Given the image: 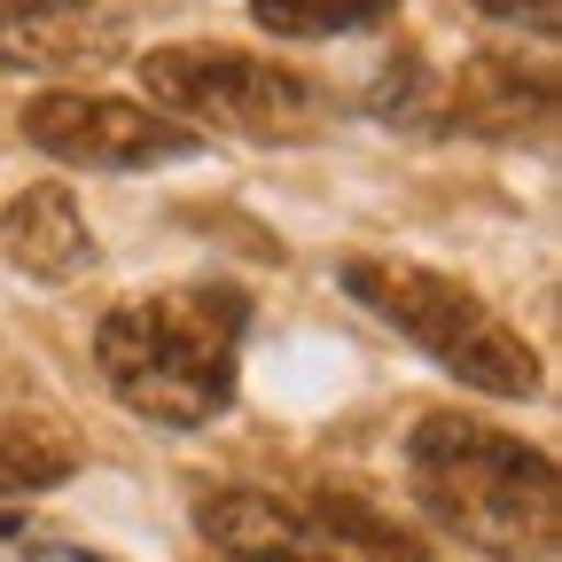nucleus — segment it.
<instances>
[{
    "mask_svg": "<svg viewBox=\"0 0 562 562\" xmlns=\"http://www.w3.org/2000/svg\"><path fill=\"white\" fill-rule=\"evenodd\" d=\"M250 297L195 281V290H157L110 305L94 328V360L110 391L165 430H203L235 406V344H243Z\"/></svg>",
    "mask_w": 562,
    "mask_h": 562,
    "instance_id": "2",
    "label": "nucleus"
},
{
    "mask_svg": "<svg viewBox=\"0 0 562 562\" xmlns=\"http://www.w3.org/2000/svg\"><path fill=\"white\" fill-rule=\"evenodd\" d=\"M398 0H258V24L281 40H336V32H368L391 24Z\"/></svg>",
    "mask_w": 562,
    "mask_h": 562,
    "instance_id": "10",
    "label": "nucleus"
},
{
    "mask_svg": "<svg viewBox=\"0 0 562 562\" xmlns=\"http://www.w3.org/2000/svg\"><path fill=\"white\" fill-rule=\"evenodd\" d=\"M24 140L63 165H87V172H140V165H180L203 149V133H188L180 117L149 110V102H125V94H87V87H63V94H32L24 102Z\"/></svg>",
    "mask_w": 562,
    "mask_h": 562,
    "instance_id": "5",
    "label": "nucleus"
},
{
    "mask_svg": "<svg viewBox=\"0 0 562 562\" xmlns=\"http://www.w3.org/2000/svg\"><path fill=\"white\" fill-rule=\"evenodd\" d=\"M32 562H102V554H79V547H47V539H16Z\"/></svg>",
    "mask_w": 562,
    "mask_h": 562,
    "instance_id": "14",
    "label": "nucleus"
},
{
    "mask_svg": "<svg viewBox=\"0 0 562 562\" xmlns=\"http://www.w3.org/2000/svg\"><path fill=\"white\" fill-rule=\"evenodd\" d=\"M79 469V438L47 414H0V501L16 492H55Z\"/></svg>",
    "mask_w": 562,
    "mask_h": 562,
    "instance_id": "8",
    "label": "nucleus"
},
{
    "mask_svg": "<svg viewBox=\"0 0 562 562\" xmlns=\"http://www.w3.org/2000/svg\"><path fill=\"white\" fill-rule=\"evenodd\" d=\"M220 562H336L321 539H281V547H243V554H220Z\"/></svg>",
    "mask_w": 562,
    "mask_h": 562,
    "instance_id": "11",
    "label": "nucleus"
},
{
    "mask_svg": "<svg viewBox=\"0 0 562 562\" xmlns=\"http://www.w3.org/2000/svg\"><path fill=\"white\" fill-rule=\"evenodd\" d=\"M0 258L24 266L32 281H70L94 266V243H87V220L70 188H24L0 203Z\"/></svg>",
    "mask_w": 562,
    "mask_h": 562,
    "instance_id": "7",
    "label": "nucleus"
},
{
    "mask_svg": "<svg viewBox=\"0 0 562 562\" xmlns=\"http://www.w3.org/2000/svg\"><path fill=\"white\" fill-rule=\"evenodd\" d=\"M547 117H554V70L524 55H469L438 87V125L453 133L524 140V133H547Z\"/></svg>",
    "mask_w": 562,
    "mask_h": 562,
    "instance_id": "6",
    "label": "nucleus"
},
{
    "mask_svg": "<svg viewBox=\"0 0 562 562\" xmlns=\"http://www.w3.org/2000/svg\"><path fill=\"white\" fill-rule=\"evenodd\" d=\"M336 281L375 321H391L406 344H422L446 375H461L469 391H492V398L539 391V351L492 313L476 290H461L453 273L414 266V258H344Z\"/></svg>",
    "mask_w": 562,
    "mask_h": 562,
    "instance_id": "3",
    "label": "nucleus"
},
{
    "mask_svg": "<svg viewBox=\"0 0 562 562\" xmlns=\"http://www.w3.org/2000/svg\"><path fill=\"white\" fill-rule=\"evenodd\" d=\"M140 87H149V110L180 117L188 133L220 125V133H250V140H290V133L321 125V87L243 47H203V40L149 47L140 55Z\"/></svg>",
    "mask_w": 562,
    "mask_h": 562,
    "instance_id": "4",
    "label": "nucleus"
},
{
    "mask_svg": "<svg viewBox=\"0 0 562 562\" xmlns=\"http://www.w3.org/2000/svg\"><path fill=\"white\" fill-rule=\"evenodd\" d=\"M79 0H0V24H24V16H70Z\"/></svg>",
    "mask_w": 562,
    "mask_h": 562,
    "instance_id": "13",
    "label": "nucleus"
},
{
    "mask_svg": "<svg viewBox=\"0 0 562 562\" xmlns=\"http://www.w3.org/2000/svg\"><path fill=\"white\" fill-rule=\"evenodd\" d=\"M406 484L422 516L492 562H547L562 492L554 461L476 414H422L406 438Z\"/></svg>",
    "mask_w": 562,
    "mask_h": 562,
    "instance_id": "1",
    "label": "nucleus"
},
{
    "mask_svg": "<svg viewBox=\"0 0 562 562\" xmlns=\"http://www.w3.org/2000/svg\"><path fill=\"white\" fill-rule=\"evenodd\" d=\"M484 16H501V24H539V32H554V9L562 0H476Z\"/></svg>",
    "mask_w": 562,
    "mask_h": 562,
    "instance_id": "12",
    "label": "nucleus"
},
{
    "mask_svg": "<svg viewBox=\"0 0 562 562\" xmlns=\"http://www.w3.org/2000/svg\"><path fill=\"white\" fill-rule=\"evenodd\" d=\"M305 524L328 554H351V562H430V547L414 531H398L391 516H375L368 501H351V492H321Z\"/></svg>",
    "mask_w": 562,
    "mask_h": 562,
    "instance_id": "9",
    "label": "nucleus"
}]
</instances>
